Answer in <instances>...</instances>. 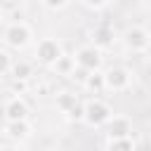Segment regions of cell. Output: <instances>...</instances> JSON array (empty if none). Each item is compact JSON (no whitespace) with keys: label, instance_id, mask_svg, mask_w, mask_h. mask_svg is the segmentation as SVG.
<instances>
[{"label":"cell","instance_id":"1","mask_svg":"<svg viewBox=\"0 0 151 151\" xmlns=\"http://www.w3.org/2000/svg\"><path fill=\"white\" fill-rule=\"evenodd\" d=\"M2 38H5L7 47H14V50H24V47L31 42L33 33H31V26H28V24H24V21H12V24L5 28Z\"/></svg>","mask_w":151,"mask_h":151},{"label":"cell","instance_id":"2","mask_svg":"<svg viewBox=\"0 0 151 151\" xmlns=\"http://www.w3.org/2000/svg\"><path fill=\"white\" fill-rule=\"evenodd\" d=\"M111 116H113L111 106H109L106 101H101V99H92V101H87V104L83 106V118H85L90 125H94V127L106 125V123L111 120Z\"/></svg>","mask_w":151,"mask_h":151},{"label":"cell","instance_id":"3","mask_svg":"<svg viewBox=\"0 0 151 151\" xmlns=\"http://www.w3.org/2000/svg\"><path fill=\"white\" fill-rule=\"evenodd\" d=\"M73 61H76V66L85 68L87 73H94V71L101 66V50H97V47H92V45H85V47H80V50L73 54Z\"/></svg>","mask_w":151,"mask_h":151},{"label":"cell","instance_id":"4","mask_svg":"<svg viewBox=\"0 0 151 151\" xmlns=\"http://www.w3.org/2000/svg\"><path fill=\"white\" fill-rule=\"evenodd\" d=\"M64 52H61V45L54 40V38H42V40H38V45H35V57H38V61H42V64H54L59 57H61Z\"/></svg>","mask_w":151,"mask_h":151},{"label":"cell","instance_id":"5","mask_svg":"<svg viewBox=\"0 0 151 151\" xmlns=\"http://www.w3.org/2000/svg\"><path fill=\"white\" fill-rule=\"evenodd\" d=\"M101 76H104V90L120 92V90H125L130 85V71H125V68H111V71H106Z\"/></svg>","mask_w":151,"mask_h":151},{"label":"cell","instance_id":"6","mask_svg":"<svg viewBox=\"0 0 151 151\" xmlns=\"http://www.w3.org/2000/svg\"><path fill=\"white\" fill-rule=\"evenodd\" d=\"M125 45L132 50V52H146L149 47V31L142 28V26H134L125 33Z\"/></svg>","mask_w":151,"mask_h":151},{"label":"cell","instance_id":"7","mask_svg":"<svg viewBox=\"0 0 151 151\" xmlns=\"http://www.w3.org/2000/svg\"><path fill=\"white\" fill-rule=\"evenodd\" d=\"M106 130H109V137L111 139H125L132 132V123L125 116H111V120L106 123Z\"/></svg>","mask_w":151,"mask_h":151},{"label":"cell","instance_id":"8","mask_svg":"<svg viewBox=\"0 0 151 151\" xmlns=\"http://www.w3.org/2000/svg\"><path fill=\"white\" fill-rule=\"evenodd\" d=\"M28 116V106L21 97H12L7 104H5V118L7 123H17V120H26Z\"/></svg>","mask_w":151,"mask_h":151},{"label":"cell","instance_id":"9","mask_svg":"<svg viewBox=\"0 0 151 151\" xmlns=\"http://www.w3.org/2000/svg\"><path fill=\"white\" fill-rule=\"evenodd\" d=\"M92 47H97V50H101V47H109L111 42H113V28L111 26H106V24H99L94 31H92Z\"/></svg>","mask_w":151,"mask_h":151},{"label":"cell","instance_id":"10","mask_svg":"<svg viewBox=\"0 0 151 151\" xmlns=\"http://www.w3.org/2000/svg\"><path fill=\"white\" fill-rule=\"evenodd\" d=\"M9 71H12L14 80H21V83H26V80L33 76V64H31V61H26V59H19V61H12Z\"/></svg>","mask_w":151,"mask_h":151},{"label":"cell","instance_id":"11","mask_svg":"<svg viewBox=\"0 0 151 151\" xmlns=\"http://www.w3.org/2000/svg\"><path fill=\"white\" fill-rule=\"evenodd\" d=\"M5 132H7V134H9L12 139H26V137L31 134V125H28V120H17V123H7Z\"/></svg>","mask_w":151,"mask_h":151},{"label":"cell","instance_id":"12","mask_svg":"<svg viewBox=\"0 0 151 151\" xmlns=\"http://www.w3.org/2000/svg\"><path fill=\"white\" fill-rule=\"evenodd\" d=\"M52 68H54L57 73H61V76H71V71L76 68V61H73L71 54H61V57L52 64Z\"/></svg>","mask_w":151,"mask_h":151},{"label":"cell","instance_id":"13","mask_svg":"<svg viewBox=\"0 0 151 151\" xmlns=\"http://www.w3.org/2000/svg\"><path fill=\"white\" fill-rule=\"evenodd\" d=\"M57 106H59L64 113H68L71 109L78 106V97L71 94V92H61V94H57Z\"/></svg>","mask_w":151,"mask_h":151},{"label":"cell","instance_id":"14","mask_svg":"<svg viewBox=\"0 0 151 151\" xmlns=\"http://www.w3.org/2000/svg\"><path fill=\"white\" fill-rule=\"evenodd\" d=\"M83 85H85L87 90H94V92H101V90H104V76L94 71V73H90V76L85 78V83H83Z\"/></svg>","mask_w":151,"mask_h":151},{"label":"cell","instance_id":"15","mask_svg":"<svg viewBox=\"0 0 151 151\" xmlns=\"http://www.w3.org/2000/svg\"><path fill=\"white\" fill-rule=\"evenodd\" d=\"M109 151H134V144H132L130 137H125V139H111Z\"/></svg>","mask_w":151,"mask_h":151},{"label":"cell","instance_id":"16","mask_svg":"<svg viewBox=\"0 0 151 151\" xmlns=\"http://www.w3.org/2000/svg\"><path fill=\"white\" fill-rule=\"evenodd\" d=\"M9 66H12L9 52H7V50H0V76H5V73L9 71Z\"/></svg>","mask_w":151,"mask_h":151},{"label":"cell","instance_id":"17","mask_svg":"<svg viewBox=\"0 0 151 151\" xmlns=\"http://www.w3.org/2000/svg\"><path fill=\"white\" fill-rule=\"evenodd\" d=\"M87 76H90V73H87V71H85V68H80V66H76V68H73V71H71V78H73V80H78V83H80V85H83V83H85V78H87Z\"/></svg>","mask_w":151,"mask_h":151},{"label":"cell","instance_id":"18","mask_svg":"<svg viewBox=\"0 0 151 151\" xmlns=\"http://www.w3.org/2000/svg\"><path fill=\"white\" fill-rule=\"evenodd\" d=\"M42 7H45V9L57 12V9H66V7H68V2H42Z\"/></svg>","mask_w":151,"mask_h":151},{"label":"cell","instance_id":"19","mask_svg":"<svg viewBox=\"0 0 151 151\" xmlns=\"http://www.w3.org/2000/svg\"><path fill=\"white\" fill-rule=\"evenodd\" d=\"M111 2H85V7L87 9H106Z\"/></svg>","mask_w":151,"mask_h":151},{"label":"cell","instance_id":"20","mask_svg":"<svg viewBox=\"0 0 151 151\" xmlns=\"http://www.w3.org/2000/svg\"><path fill=\"white\" fill-rule=\"evenodd\" d=\"M0 151H19L17 146H0Z\"/></svg>","mask_w":151,"mask_h":151},{"label":"cell","instance_id":"21","mask_svg":"<svg viewBox=\"0 0 151 151\" xmlns=\"http://www.w3.org/2000/svg\"><path fill=\"white\" fill-rule=\"evenodd\" d=\"M5 118V104H0V120Z\"/></svg>","mask_w":151,"mask_h":151},{"label":"cell","instance_id":"22","mask_svg":"<svg viewBox=\"0 0 151 151\" xmlns=\"http://www.w3.org/2000/svg\"><path fill=\"white\" fill-rule=\"evenodd\" d=\"M5 19V7H2V2H0V21Z\"/></svg>","mask_w":151,"mask_h":151}]
</instances>
